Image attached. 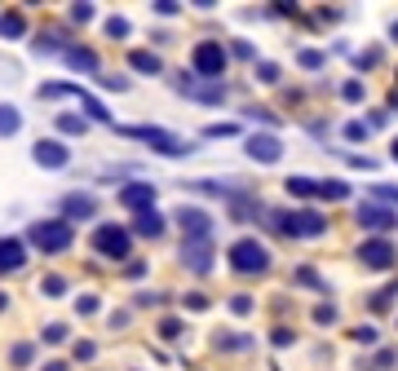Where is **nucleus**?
I'll use <instances>...</instances> for the list:
<instances>
[{"label": "nucleus", "mask_w": 398, "mask_h": 371, "mask_svg": "<svg viewBox=\"0 0 398 371\" xmlns=\"http://www.w3.org/2000/svg\"><path fill=\"white\" fill-rule=\"evenodd\" d=\"M27 239L36 243L40 252H66V248H71V226H66V221H36Z\"/></svg>", "instance_id": "obj_1"}, {"label": "nucleus", "mask_w": 398, "mask_h": 371, "mask_svg": "<svg viewBox=\"0 0 398 371\" xmlns=\"http://www.w3.org/2000/svg\"><path fill=\"white\" fill-rule=\"evenodd\" d=\"M275 221H279V230H284V234H292V239H314V234L327 230V221H323L319 212H310V208L306 212H279Z\"/></svg>", "instance_id": "obj_2"}, {"label": "nucleus", "mask_w": 398, "mask_h": 371, "mask_svg": "<svg viewBox=\"0 0 398 371\" xmlns=\"http://www.w3.org/2000/svg\"><path fill=\"white\" fill-rule=\"evenodd\" d=\"M230 265L239 269V274H261L265 265H270V252H265L257 239H239L230 248Z\"/></svg>", "instance_id": "obj_3"}, {"label": "nucleus", "mask_w": 398, "mask_h": 371, "mask_svg": "<svg viewBox=\"0 0 398 371\" xmlns=\"http://www.w3.org/2000/svg\"><path fill=\"white\" fill-rule=\"evenodd\" d=\"M128 133H133V138H142L151 150H159V155H169V159H177V155H186V150H191L181 138H173V133H164V128H128Z\"/></svg>", "instance_id": "obj_4"}, {"label": "nucleus", "mask_w": 398, "mask_h": 371, "mask_svg": "<svg viewBox=\"0 0 398 371\" xmlns=\"http://www.w3.org/2000/svg\"><path fill=\"white\" fill-rule=\"evenodd\" d=\"M128 230H120V226H97V234H93V248L102 252V257H111V261H120V257H128Z\"/></svg>", "instance_id": "obj_5"}, {"label": "nucleus", "mask_w": 398, "mask_h": 371, "mask_svg": "<svg viewBox=\"0 0 398 371\" xmlns=\"http://www.w3.org/2000/svg\"><path fill=\"white\" fill-rule=\"evenodd\" d=\"M195 71L208 75V80H222V71H226V49L212 44V40L195 44Z\"/></svg>", "instance_id": "obj_6"}, {"label": "nucleus", "mask_w": 398, "mask_h": 371, "mask_svg": "<svg viewBox=\"0 0 398 371\" xmlns=\"http://www.w3.org/2000/svg\"><path fill=\"white\" fill-rule=\"evenodd\" d=\"M358 257H363V265H368V269H390L398 252H394L385 239H368V243L358 248Z\"/></svg>", "instance_id": "obj_7"}, {"label": "nucleus", "mask_w": 398, "mask_h": 371, "mask_svg": "<svg viewBox=\"0 0 398 371\" xmlns=\"http://www.w3.org/2000/svg\"><path fill=\"white\" fill-rule=\"evenodd\" d=\"M120 204L133 208V212H146V208H155V186H146V181H133L120 190Z\"/></svg>", "instance_id": "obj_8"}, {"label": "nucleus", "mask_w": 398, "mask_h": 371, "mask_svg": "<svg viewBox=\"0 0 398 371\" xmlns=\"http://www.w3.org/2000/svg\"><path fill=\"white\" fill-rule=\"evenodd\" d=\"M177 221H181V230H186V239H208V230H212L204 208H181Z\"/></svg>", "instance_id": "obj_9"}, {"label": "nucleus", "mask_w": 398, "mask_h": 371, "mask_svg": "<svg viewBox=\"0 0 398 371\" xmlns=\"http://www.w3.org/2000/svg\"><path fill=\"white\" fill-rule=\"evenodd\" d=\"M208 257H212V248H208V239H186V243H181V261H186L191 269H199V274H204V269L212 265Z\"/></svg>", "instance_id": "obj_10"}, {"label": "nucleus", "mask_w": 398, "mask_h": 371, "mask_svg": "<svg viewBox=\"0 0 398 371\" xmlns=\"http://www.w3.org/2000/svg\"><path fill=\"white\" fill-rule=\"evenodd\" d=\"M394 221H398V217H394L390 208H376V204H363V208H358V226H363V230H376V234H380V230H390Z\"/></svg>", "instance_id": "obj_11"}, {"label": "nucleus", "mask_w": 398, "mask_h": 371, "mask_svg": "<svg viewBox=\"0 0 398 371\" xmlns=\"http://www.w3.org/2000/svg\"><path fill=\"white\" fill-rule=\"evenodd\" d=\"M31 155H36L40 168H66V159H71L62 142H36V150H31Z\"/></svg>", "instance_id": "obj_12"}, {"label": "nucleus", "mask_w": 398, "mask_h": 371, "mask_svg": "<svg viewBox=\"0 0 398 371\" xmlns=\"http://www.w3.org/2000/svg\"><path fill=\"white\" fill-rule=\"evenodd\" d=\"M133 230H138L142 239H159V234H164V217H159L155 208H146V212H138V221H133Z\"/></svg>", "instance_id": "obj_13"}, {"label": "nucleus", "mask_w": 398, "mask_h": 371, "mask_svg": "<svg viewBox=\"0 0 398 371\" xmlns=\"http://www.w3.org/2000/svg\"><path fill=\"white\" fill-rule=\"evenodd\" d=\"M248 155L261 159V164H275L279 159V138H248Z\"/></svg>", "instance_id": "obj_14"}, {"label": "nucleus", "mask_w": 398, "mask_h": 371, "mask_svg": "<svg viewBox=\"0 0 398 371\" xmlns=\"http://www.w3.org/2000/svg\"><path fill=\"white\" fill-rule=\"evenodd\" d=\"M27 261V248L18 239H0V269H18Z\"/></svg>", "instance_id": "obj_15"}, {"label": "nucleus", "mask_w": 398, "mask_h": 371, "mask_svg": "<svg viewBox=\"0 0 398 371\" xmlns=\"http://www.w3.org/2000/svg\"><path fill=\"white\" fill-rule=\"evenodd\" d=\"M62 212L66 217H93L97 212V199L93 195H66L62 199Z\"/></svg>", "instance_id": "obj_16"}, {"label": "nucleus", "mask_w": 398, "mask_h": 371, "mask_svg": "<svg viewBox=\"0 0 398 371\" xmlns=\"http://www.w3.org/2000/svg\"><path fill=\"white\" fill-rule=\"evenodd\" d=\"M177 89H181V93H191V97H199V102H222V97H226V93H222V84H208V89H199V84H191L186 75H181Z\"/></svg>", "instance_id": "obj_17"}, {"label": "nucleus", "mask_w": 398, "mask_h": 371, "mask_svg": "<svg viewBox=\"0 0 398 371\" xmlns=\"http://www.w3.org/2000/svg\"><path fill=\"white\" fill-rule=\"evenodd\" d=\"M314 195H319V199H332V204H337V199L350 195V186H345V181H314Z\"/></svg>", "instance_id": "obj_18"}, {"label": "nucleus", "mask_w": 398, "mask_h": 371, "mask_svg": "<svg viewBox=\"0 0 398 371\" xmlns=\"http://www.w3.org/2000/svg\"><path fill=\"white\" fill-rule=\"evenodd\" d=\"M18 128H23V115L13 107H0V138H13Z\"/></svg>", "instance_id": "obj_19"}, {"label": "nucleus", "mask_w": 398, "mask_h": 371, "mask_svg": "<svg viewBox=\"0 0 398 371\" xmlns=\"http://www.w3.org/2000/svg\"><path fill=\"white\" fill-rule=\"evenodd\" d=\"M128 62H133V71H146V75H155V71H159V58H155V54H142V49H133Z\"/></svg>", "instance_id": "obj_20"}, {"label": "nucleus", "mask_w": 398, "mask_h": 371, "mask_svg": "<svg viewBox=\"0 0 398 371\" xmlns=\"http://www.w3.org/2000/svg\"><path fill=\"white\" fill-rule=\"evenodd\" d=\"M66 62H71L76 71H97V58L89 54V49H71V54H66Z\"/></svg>", "instance_id": "obj_21"}, {"label": "nucleus", "mask_w": 398, "mask_h": 371, "mask_svg": "<svg viewBox=\"0 0 398 371\" xmlns=\"http://www.w3.org/2000/svg\"><path fill=\"white\" fill-rule=\"evenodd\" d=\"M76 97H80V102H85V111L93 115V120H102V124L111 120V115H107V107H102V102H97V97H89V93H80V89H76Z\"/></svg>", "instance_id": "obj_22"}, {"label": "nucleus", "mask_w": 398, "mask_h": 371, "mask_svg": "<svg viewBox=\"0 0 398 371\" xmlns=\"http://www.w3.org/2000/svg\"><path fill=\"white\" fill-rule=\"evenodd\" d=\"M0 36H23V18H18V13H5V18H0Z\"/></svg>", "instance_id": "obj_23"}, {"label": "nucleus", "mask_w": 398, "mask_h": 371, "mask_svg": "<svg viewBox=\"0 0 398 371\" xmlns=\"http://www.w3.org/2000/svg\"><path fill=\"white\" fill-rule=\"evenodd\" d=\"M40 292H44V296H62V292H66V283H62L58 274H49V279L40 283Z\"/></svg>", "instance_id": "obj_24"}, {"label": "nucleus", "mask_w": 398, "mask_h": 371, "mask_svg": "<svg viewBox=\"0 0 398 371\" xmlns=\"http://www.w3.org/2000/svg\"><path fill=\"white\" fill-rule=\"evenodd\" d=\"M288 190L292 195H314V181L310 177H288Z\"/></svg>", "instance_id": "obj_25"}, {"label": "nucleus", "mask_w": 398, "mask_h": 371, "mask_svg": "<svg viewBox=\"0 0 398 371\" xmlns=\"http://www.w3.org/2000/svg\"><path fill=\"white\" fill-rule=\"evenodd\" d=\"M58 128L62 133H85V120H76V115H58Z\"/></svg>", "instance_id": "obj_26"}, {"label": "nucleus", "mask_w": 398, "mask_h": 371, "mask_svg": "<svg viewBox=\"0 0 398 371\" xmlns=\"http://www.w3.org/2000/svg\"><path fill=\"white\" fill-rule=\"evenodd\" d=\"M71 18L76 23H89L93 18V5H71Z\"/></svg>", "instance_id": "obj_27"}, {"label": "nucleus", "mask_w": 398, "mask_h": 371, "mask_svg": "<svg viewBox=\"0 0 398 371\" xmlns=\"http://www.w3.org/2000/svg\"><path fill=\"white\" fill-rule=\"evenodd\" d=\"M354 341L358 345H376V332L372 327H354Z\"/></svg>", "instance_id": "obj_28"}, {"label": "nucleus", "mask_w": 398, "mask_h": 371, "mask_svg": "<svg viewBox=\"0 0 398 371\" xmlns=\"http://www.w3.org/2000/svg\"><path fill=\"white\" fill-rule=\"evenodd\" d=\"M107 31H111V36H128V23H124V18H111Z\"/></svg>", "instance_id": "obj_29"}, {"label": "nucleus", "mask_w": 398, "mask_h": 371, "mask_svg": "<svg viewBox=\"0 0 398 371\" xmlns=\"http://www.w3.org/2000/svg\"><path fill=\"white\" fill-rule=\"evenodd\" d=\"M319 62H323L319 49H306V54H301V66H319Z\"/></svg>", "instance_id": "obj_30"}, {"label": "nucleus", "mask_w": 398, "mask_h": 371, "mask_svg": "<svg viewBox=\"0 0 398 371\" xmlns=\"http://www.w3.org/2000/svg\"><path fill=\"white\" fill-rule=\"evenodd\" d=\"M13 363L27 367V363H31V345H18V349H13Z\"/></svg>", "instance_id": "obj_31"}, {"label": "nucleus", "mask_w": 398, "mask_h": 371, "mask_svg": "<svg viewBox=\"0 0 398 371\" xmlns=\"http://www.w3.org/2000/svg\"><path fill=\"white\" fill-rule=\"evenodd\" d=\"M208 133H212V138H235V124H212Z\"/></svg>", "instance_id": "obj_32"}, {"label": "nucleus", "mask_w": 398, "mask_h": 371, "mask_svg": "<svg viewBox=\"0 0 398 371\" xmlns=\"http://www.w3.org/2000/svg\"><path fill=\"white\" fill-rule=\"evenodd\" d=\"M275 75H279V66H275V62H261V80L275 84Z\"/></svg>", "instance_id": "obj_33"}, {"label": "nucleus", "mask_w": 398, "mask_h": 371, "mask_svg": "<svg viewBox=\"0 0 398 371\" xmlns=\"http://www.w3.org/2000/svg\"><path fill=\"white\" fill-rule=\"evenodd\" d=\"M159 332H164V336H177V332H181V323H177V318H164Z\"/></svg>", "instance_id": "obj_34"}, {"label": "nucleus", "mask_w": 398, "mask_h": 371, "mask_svg": "<svg viewBox=\"0 0 398 371\" xmlns=\"http://www.w3.org/2000/svg\"><path fill=\"white\" fill-rule=\"evenodd\" d=\"M314 318H319V323H332V318H337V310H332V305H319V310H314Z\"/></svg>", "instance_id": "obj_35"}, {"label": "nucleus", "mask_w": 398, "mask_h": 371, "mask_svg": "<svg viewBox=\"0 0 398 371\" xmlns=\"http://www.w3.org/2000/svg\"><path fill=\"white\" fill-rule=\"evenodd\" d=\"M345 97H350V102H358V97H363V84L350 80V84H345Z\"/></svg>", "instance_id": "obj_36"}, {"label": "nucleus", "mask_w": 398, "mask_h": 371, "mask_svg": "<svg viewBox=\"0 0 398 371\" xmlns=\"http://www.w3.org/2000/svg\"><path fill=\"white\" fill-rule=\"evenodd\" d=\"M248 305H253L248 296H235V300H230V310H235V314H248Z\"/></svg>", "instance_id": "obj_37"}, {"label": "nucleus", "mask_w": 398, "mask_h": 371, "mask_svg": "<svg viewBox=\"0 0 398 371\" xmlns=\"http://www.w3.org/2000/svg\"><path fill=\"white\" fill-rule=\"evenodd\" d=\"M376 199H385V204H390V199H398V190H394V186H380V190H376Z\"/></svg>", "instance_id": "obj_38"}, {"label": "nucleus", "mask_w": 398, "mask_h": 371, "mask_svg": "<svg viewBox=\"0 0 398 371\" xmlns=\"http://www.w3.org/2000/svg\"><path fill=\"white\" fill-rule=\"evenodd\" d=\"M44 371H66V363H54V367H44Z\"/></svg>", "instance_id": "obj_39"}, {"label": "nucleus", "mask_w": 398, "mask_h": 371, "mask_svg": "<svg viewBox=\"0 0 398 371\" xmlns=\"http://www.w3.org/2000/svg\"><path fill=\"white\" fill-rule=\"evenodd\" d=\"M394 159H398V142H394Z\"/></svg>", "instance_id": "obj_40"}]
</instances>
